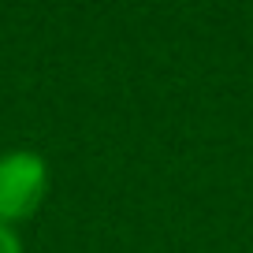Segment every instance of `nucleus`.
I'll list each match as a JSON object with an SVG mask.
<instances>
[{
  "instance_id": "obj_1",
  "label": "nucleus",
  "mask_w": 253,
  "mask_h": 253,
  "mask_svg": "<svg viewBox=\"0 0 253 253\" xmlns=\"http://www.w3.org/2000/svg\"><path fill=\"white\" fill-rule=\"evenodd\" d=\"M48 194V164L34 149L0 153V223L30 220Z\"/></svg>"
},
{
  "instance_id": "obj_2",
  "label": "nucleus",
  "mask_w": 253,
  "mask_h": 253,
  "mask_svg": "<svg viewBox=\"0 0 253 253\" xmlns=\"http://www.w3.org/2000/svg\"><path fill=\"white\" fill-rule=\"evenodd\" d=\"M0 253H23V242H19L15 227H8V223H0Z\"/></svg>"
}]
</instances>
